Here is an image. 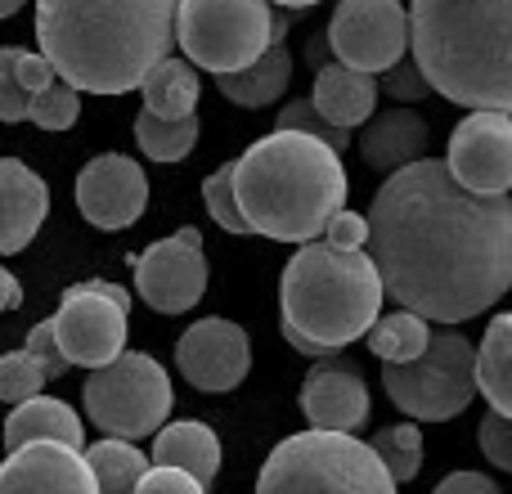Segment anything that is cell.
I'll use <instances>...</instances> for the list:
<instances>
[{
  "label": "cell",
  "instance_id": "obj_1",
  "mask_svg": "<svg viewBox=\"0 0 512 494\" xmlns=\"http://www.w3.org/2000/svg\"><path fill=\"white\" fill-rule=\"evenodd\" d=\"M369 256L396 306L463 324L512 288V198L472 194L450 162L391 171L369 207Z\"/></svg>",
  "mask_w": 512,
  "mask_h": 494
},
{
  "label": "cell",
  "instance_id": "obj_2",
  "mask_svg": "<svg viewBox=\"0 0 512 494\" xmlns=\"http://www.w3.org/2000/svg\"><path fill=\"white\" fill-rule=\"evenodd\" d=\"M180 0H36V41L63 81L126 95L176 45Z\"/></svg>",
  "mask_w": 512,
  "mask_h": 494
},
{
  "label": "cell",
  "instance_id": "obj_3",
  "mask_svg": "<svg viewBox=\"0 0 512 494\" xmlns=\"http://www.w3.org/2000/svg\"><path fill=\"white\" fill-rule=\"evenodd\" d=\"M234 194L252 234L274 243H310L346 207L342 153L306 131L279 126L234 162Z\"/></svg>",
  "mask_w": 512,
  "mask_h": 494
},
{
  "label": "cell",
  "instance_id": "obj_4",
  "mask_svg": "<svg viewBox=\"0 0 512 494\" xmlns=\"http://www.w3.org/2000/svg\"><path fill=\"white\" fill-rule=\"evenodd\" d=\"M409 50L450 104L512 113V0H414Z\"/></svg>",
  "mask_w": 512,
  "mask_h": 494
},
{
  "label": "cell",
  "instance_id": "obj_5",
  "mask_svg": "<svg viewBox=\"0 0 512 494\" xmlns=\"http://www.w3.org/2000/svg\"><path fill=\"white\" fill-rule=\"evenodd\" d=\"M382 274L373 256L342 252L328 243H301V252L283 265L279 306H283V337L301 355L342 351L346 342H360L382 315Z\"/></svg>",
  "mask_w": 512,
  "mask_h": 494
},
{
  "label": "cell",
  "instance_id": "obj_6",
  "mask_svg": "<svg viewBox=\"0 0 512 494\" xmlns=\"http://www.w3.org/2000/svg\"><path fill=\"white\" fill-rule=\"evenodd\" d=\"M256 494H400L387 463L373 445L355 441L351 432H324L310 427L288 436L270 450Z\"/></svg>",
  "mask_w": 512,
  "mask_h": 494
},
{
  "label": "cell",
  "instance_id": "obj_7",
  "mask_svg": "<svg viewBox=\"0 0 512 494\" xmlns=\"http://www.w3.org/2000/svg\"><path fill=\"white\" fill-rule=\"evenodd\" d=\"M288 32L270 0H180L176 41L194 68L239 72L270 50L274 36Z\"/></svg>",
  "mask_w": 512,
  "mask_h": 494
},
{
  "label": "cell",
  "instance_id": "obj_8",
  "mask_svg": "<svg viewBox=\"0 0 512 494\" xmlns=\"http://www.w3.org/2000/svg\"><path fill=\"white\" fill-rule=\"evenodd\" d=\"M391 405L418 423H450L477 396V351L463 333L441 328L427 337V351L409 364H387L382 373Z\"/></svg>",
  "mask_w": 512,
  "mask_h": 494
},
{
  "label": "cell",
  "instance_id": "obj_9",
  "mask_svg": "<svg viewBox=\"0 0 512 494\" xmlns=\"http://www.w3.org/2000/svg\"><path fill=\"white\" fill-rule=\"evenodd\" d=\"M86 414L104 436H122V441H140V436L158 432L171 414L167 369L144 351H122L117 360L90 369Z\"/></svg>",
  "mask_w": 512,
  "mask_h": 494
},
{
  "label": "cell",
  "instance_id": "obj_10",
  "mask_svg": "<svg viewBox=\"0 0 512 494\" xmlns=\"http://www.w3.org/2000/svg\"><path fill=\"white\" fill-rule=\"evenodd\" d=\"M126 310H131V297L117 283L95 279L68 288L59 301V315H54V337H59L63 355L81 369L117 360L126 351Z\"/></svg>",
  "mask_w": 512,
  "mask_h": 494
},
{
  "label": "cell",
  "instance_id": "obj_11",
  "mask_svg": "<svg viewBox=\"0 0 512 494\" xmlns=\"http://www.w3.org/2000/svg\"><path fill=\"white\" fill-rule=\"evenodd\" d=\"M333 59L360 72H387L409 54V9L400 0H342L328 23Z\"/></svg>",
  "mask_w": 512,
  "mask_h": 494
},
{
  "label": "cell",
  "instance_id": "obj_12",
  "mask_svg": "<svg viewBox=\"0 0 512 494\" xmlns=\"http://www.w3.org/2000/svg\"><path fill=\"white\" fill-rule=\"evenodd\" d=\"M135 292L158 315H185V310H194L207 292L203 234L185 225L171 239L149 243V252L135 261Z\"/></svg>",
  "mask_w": 512,
  "mask_h": 494
},
{
  "label": "cell",
  "instance_id": "obj_13",
  "mask_svg": "<svg viewBox=\"0 0 512 494\" xmlns=\"http://www.w3.org/2000/svg\"><path fill=\"white\" fill-rule=\"evenodd\" d=\"M450 171L472 194H508L512 189V113L468 108L450 135Z\"/></svg>",
  "mask_w": 512,
  "mask_h": 494
},
{
  "label": "cell",
  "instance_id": "obj_14",
  "mask_svg": "<svg viewBox=\"0 0 512 494\" xmlns=\"http://www.w3.org/2000/svg\"><path fill=\"white\" fill-rule=\"evenodd\" d=\"M77 212L95 230H126L149 207V176L126 153H99L77 176Z\"/></svg>",
  "mask_w": 512,
  "mask_h": 494
},
{
  "label": "cell",
  "instance_id": "obj_15",
  "mask_svg": "<svg viewBox=\"0 0 512 494\" xmlns=\"http://www.w3.org/2000/svg\"><path fill=\"white\" fill-rule=\"evenodd\" d=\"M176 364L189 387L234 391L252 369V346L234 319H198L176 342Z\"/></svg>",
  "mask_w": 512,
  "mask_h": 494
},
{
  "label": "cell",
  "instance_id": "obj_16",
  "mask_svg": "<svg viewBox=\"0 0 512 494\" xmlns=\"http://www.w3.org/2000/svg\"><path fill=\"white\" fill-rule=\"evenodd\" d=\"M0 494H99L86 450L63 441H27L0 463Z\"/></svg>",
  "mask_w": 512,
  "mask_h": 494
},
{
  "label": "cell",
  "instance_id": "obj_17",
  "mask_svg": "<svg viewBox=\"0 0 512 494\" xmlns=\"http://www.w3.org/2000/svg\"><path fill=\"white\" fill-rule=\"evenodd\" d=\"M301 414L310 418V427H324V432H355V427H364V418H369V387L355 373V364L337 360L306 373V382H301Z\"/></svg>",
  "mask_w": 512,
  "mask_h": 494
},
{
  "label": "cell",
  "instance_id": "obj_18",
  "mask_svg": "<svg viewBox=\"0 0 512 494\" xmlns=\"http://www.w3.org/2000/svg\"><path fill=\"white\" fill-rule=\"evenodd\" d=\"M50 216V189L27 162L0 158V256L23 252Z\"/></svg>",
  "mask_w": 512,
  "mask_h": 494
},
{
  "label": "cell",
  "instance_id": "obj_19",
  "mask_svg": "<svg viewBox=\"0 0 512 494\" xmlns=\"http://www.w3.org/2000/svg\"><path fill=\"white\" fill-rule=\"evenodd\" d=\"M310 99H315V108L328 122L355 131V126H364L373 117V108H378V81H373V72H360V68H351V63L333 59V63H324V68H315V90H310Z\"/></svg>",
  "mask_w": 512,
  "mask_h": 494
},
{
  "label": "cell",
  "instance_id": "obj_20",
  "mask_svg": "<svg viewBox=\"0 0 512 494\" xmlns=\"http://www.w3.org/2000/svg\"><path fill=\"white\" fill-rule=\"evenodd\" d=\"M423 149H427V122L405 104H396L391 113L369 117V126H364V135H360L364 162H369L373 171H387V176L409 167V162H418Z\"/></svg>",
  "mask_w": 512,
  "mask_h": 494
},
{
  "label": "cell",
  "instance_id": "obj_21",
  "mask_svg": "<svg viewBox=\"0 0 512 494\" xmlns=\"http://www.w3.org/2000/svg\"><path fill=\"white\" fill-rule=\"evenodd\" d=\"M27 441H63L86 450V427L72 414V405H63L54 396H32L18 400L14 414L5 418V450H18Z\"/></svg>",
  "mask_w": 512,
  "mask_h": 494
},
{
  "label": "cell",
  "instance_id": "obj_22",
  "mask_svg": "<svg viewBox=\"0 0 512 494\" xmlns=\"http://www.w3.org/2000/svg\"><path fill=\"white\" fill-rule=\"evenodd\" d=\"M216 81H221V95L239 108H265L274 99H283V90L292 81V54L283 50V36H274L270 50L256 63H248L239 72H221Z\"/></svg>",
  "mask_w": 512,
  "mask_h": 494
},
{
  "label": "cell",
  "instance_id": "obj_23",
  "mask_svg": "<svg viewBox=\"0 0 512 494\" xmlns=\"http://www.w3.org/2000/svg\"><path fill=\"white\" fill-rule=\"evenodd\" d=\"M153 463H167V468H185L198 481H216L221 472V441L207 423H167L158 427V441H153Z\"/></svg>",
  "mask_w": 512,
  "mask_h": 494
},
{
  "label": "cell",
  "instance_id": "obj_24",
  "mask_svg": "<svg viewBox=\"0 0 512 494\" xmlns=\"http://www.w3.org/2000/svg\"><path fill=\"white\" fill-rule=\"evenodd\" d=\"M144 108L158 117H189L198 108V95H203V81H198V68L189 59H158L149 68V77L140 81Z\"/></svg>",
  "mask_w": 512,
  "mask_h": 494
},
{
  "label": "cell",
  "instance_id": "obj_25",
  "mask_svg": "<svg viewBox=\"0 0 512 494\" xmlns=\"http://www.w3.org/2000/svg\"><path fill=\"white\" fill-rule=\"evenodd\" d=\"M477 391L490 400L495 414L512 418V310L490 319L477 346Z\"/></svg>",
  "mask_w": 512,
  "mask_h": 494
},
{
  "label": "cell",
  "instance_id": "obj_26",
  "mask_svg": "<svg viewBox=\"0 0 512 494\" xmlns=\"http://www.w3.org/2000/svg\"><path fill=\"white\" fill-rule=\"evenodd\" d=\"M86 463H90V472H95L99 494H135L140 477L149 472L144 450H135L131 441H122V436H104L99 445H90Z\"/></svg>",
  "mask_w": 512,
  "mask_h": 494
},
{
  "label": "cell",
  "instance_id": "obj_27",
  "mask_svg": "<svg viewBox=\"0 0 512 494\" xmlns=\"http://www.w3.org/2000/svg\"><path fill=\"white\" fill-rule=\"evenodd\" d=\"M364 337H369V351L378 355L382 364H409V360H418V355L427 351L432 328H427L423 315H414V310L400 306L396 315H378V319H373V328Z\"/></svg>",
  "mask_w": 512,
  "mask_h": 494
},
{
  "label": "cell",
  "instance_id": "obj_28",
  "mask_svg": "<svg viewBox=\"0 0 512 494\" xmlns=\"http://www.w3.org/2000/svg\"><path fill=\"white\" fill-rule=\"evenodd\" d=\"M135 144L149 153L153 162H185L198 144V117H158L140 108L135 117Z\"/></svg>",
  "mask_w": 512,
  "mask_h": 494
},
{
  "label": "cell",
  "instance_id": "obj_29",
  "mask_svg": "<svg viewBox=\"0 0 512 494\" xmlns=\"http://www.w3.org/2000/svg\"><path fill=\"white\" fill-rule=\"evenodd\" d=\"M369 445H373V454L387 463V472L396 477V486L400 481H414L418 468H423V432H418V423L382 427Z\"/></svg>",
  "mask_w": 512,
  "mask_h": 494
},
{
  "label": "cell",
  "instance_id": "obj_30",
  "mask_svg": "<svg viewBox=\"0 0 512 494\" xmlns=\"http://www.w3.org/2000/svg\"><path fill=\"white\" fill-rule=\"evenodd\" d=\"M81 117V90L72 81H50L41 95H32V108H27V122H36L41 131H68Z\"/></svg>",
  "mask_w": 512,
  "mask_h": 494
},
{
  "label": "cell",
  "instance_id": "obj_31",
  "mask_svg": "<svg viewBox=\"0 0 512 494\" xmlns=\"http://www.w3.org/2000/svg\"><path fill=\"white\" fill-rule=\"evenodd\" d=\"M45 382H50V373H45V364L36 360L27 346L23 351L0 355V400H5V405H18V400L41 396Z\"/></svg>",
  "mask_w": 512,
  "mask_h": 494
},
{
  "label": "cell",
  "instance_id": "obj_32",
  "mask_svg": "<svg viewBox=\"0 0 512 494\" xmlns=\"http://www.w3.org/2000/svg\"><path fill=\"white\" fill-rule=\"evenodd\" d=\"M203 203H207V216H212L221 230L252 234L248 216H243V207H239V194H234V162L221 167V171H212V176L203 180Z\"/></svg>",
  "mask_w": 512,
  "mask_h": 494
},
{
  "label": "cell",
  "instance_id": "obj_33",
  "mask_svg": "<svg viewBox=\"0 0 512 494\" xmlns=\"http://www.w3.org/2000/svg\"><path fill=\"white\" fill-rule=\"evenodd\" d=\"M279 126H283V131H306V135H315V140L333 144L337 153L351 149V131H346V126H337V122H328V117L315 108V99H292V104H283V108H279Z\"/></svg>",
  "mask_w": 512,
  "mask_h": 494
},
{
  "label": "cell",
  "instance_id": "obj_34",
  "mask_svg": "<svg viewBox=\"0 0 512 494\" xmlns=\"http://www.w3.org/2000/svg\"><path fill=\"white\" fill-rule=\"evenodd\" d=\"M378 95L396 99V104H418L423 95H432V81L423 77V68H418V59H400L391 63L387 72H378Z\"/></svg>",
  "mask_w": 512,
  "mask_h": 494
},
{
  "label": "cell",
  "instance_id": "obj_35",
  "mask_svg": "<svg viewBox=\"0 0 512 494\" xmlns=\"http://www.w3.org/2000/svg\"><path fill=\"white\" fill-rule=\"evenodd\" d=\"M32 95L18 81V45L0 50V122H27Z\"/></svg>",
  "mask_w": 512,
  "mask_h": 494
},
{
  "label": "cell",
  "instance_id": "obj_36",
  "mask_svg": "<svg viewBox=\"0 0 512 494\" xmlns=\"http://www.w3.org/2000/svg\"><path fill=\"white\" fill-rule=\"evenodd\" d=\"M135 494H207V486L185 468H167V463H153L140 477Z\"/></svg>",
  "mask_w": 512,
  "mask_h": 494
},
{
  "label": "cell",
  "instance_id": "obj_37",
  "mask_svg": "<svg viewBox=\"0 0 512 494\" xmlns=\"http://www.w3.org/2000/svg\"><path fill=\"white\" fill-rule=\"evenodd\" d=\"M27 351L45 364V373H50V378H63V373L72 369V360L63 355L59 337H54V319H41V324L27 328Z\"/></svg>",
  "mask_w": 512,
  "mask_h": 494
},
{
  "label": "cell",
  "instance_id": "obj_38",
  "mask_svg": "<svg viewBox=\"0 0 512 494\" xmlns=\"http://www.w3.org/2000/svg\"><path fill=\"white\" fill-rule=\"evenodd\" d=\"M477 436H481V454H486L495 468L512 472V418L508 414H486Z\"/></svg>",
  "mask_w": 512,
  "mask_h": 494
},
{
  "label": "cell",
  "instance_id": "obj_39",
  "mask_svg": "<svg viewBox=\"0 0 512 494\" xmlns=\"http://www.w3.org/2000/svg\"><path fill=\"white\" fill-rule=\"evenodd\" d=\"M324 243L328 247H342V252H360V247H369V216L346 212V207H342V212L324 225Z\"/></svg>",
  "mask_w": 512,
  "mask_h": 494
},
{
  "label": "cell",
  "instance_id": "obj_40",
  "mask_svg": "<svg viewBox=\"0 0 512 494\" xmlns=\"http://www.w3.org/2000/svg\"><path fill=\"white\" fill-rule=\"evenodd\" d=\"M18 81H23L27 95H41L50 81H59V72H54V63L45 59V54L36 50H18Z\"/></svg>",
  "mask_w": 512,
  "mask_h": 494
},
{
  "label": "cell",
  "instance_id": "obj_41",
  "mask_svg": "<svg viewBox=\"0 0 512 494\" xmlns=\"http://www.w3.org/2000/svg\"><path fill=\"white\" fill-rule=\"evenodd\" d=\"M432 494H504V490L490 477H481V472H450Z\"/></svg>",
  "mask_w": 512,
  "mask_h": 494
},
{
  "label": "cell",
  "instance_id": "obj_42",
  "mask_svg": "<svg viewBox=\"0 0 512 494\" xmlns=\"http://www.w3.org/2000/svg\"><path fill=\"white\" fill-rule=\"evenodd\" d=\"M18 306H23V283L0 265V315H5V310H18Z\"/></svg>",
  "mask_w": 512,
  "mask_h": 494
},
{
  "label": "cell",
  "instance_id": "obj_43",
  "mask_svg": "<svg viewBox=\"0 0 512 494\" xmlns=\"http://www.w3.org/2000/svg\"><path fill=\"white\" fill-rule=\"evenodd\" d=\"M306 59H310V68H324V63H333V41H328V32H315V36H310Z\"/></svg>",
  "mask_w": 512,
  "mask_h": 494
},
{
  "label": "cell",
  "instance_id": "obj_44",
  "mask_svg": "<svg viewBox=\"0 0 512 494\" xmlns=\"http://www.w3.org/2000/svg\"><path fill=\"white\" fill-rule=\"evenodd\" d=\"M27 0H0V18H9V14H18Z\"/></svg>",
  "mask_w": 512,
  "mask_h": 494
},
{
  "label": "cell",
  "instance_id": "obj_45",
  "mask_svg": "<svg viewBox=\"0 0 512 494\" xmlns=\"http://www.w3.org/2000/svg\"><path fill=\"white\" fill-rule=\"evenodd\" d=\"M270 5H283V9H310V5H319V0H270Z\"/></svg>",
  "mask_w": 512,
  "mask_h": 494
}]
</instances>
